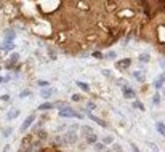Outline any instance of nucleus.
<instances>
[{
	"label": "nucleus",
	"mask_w": 165,
	"mask_h": 152,
	"mask_svg": "<svg viewBox=\"0 0 165 152\" xmlns=\"http://www.w3.org/2000/svg\"><path fill=\"white\" fill-rule=\"evenodd\" d=\"M59 115L61 117H69V119H83V114H79V112H76L72 107H69V106H66V107H62L59 111Z\"/></svg>",
	"instance_id": "1"
},
{
	"label": "nucleus",
	"mask_w": 165,
	"mask_h": 152,
	"mask_svg": "<svg viewBox=\"0 0 165 152\" xmlns=\"http://www.w3.org/2000/svg\"><path fill=\"white\" fill-rule=\"evenodd\" d=\"M77 139H79V134L76 131H72V130L66 131L64 134H62V141H64L66 144H76Z\"/></svg>",
	"instance_id": "2"
},
{
	"label": "nucleus",
	"mask_w": 165,
	"mask_h": 152,
	"mask_svg": "<svg viewBox=\"0 0 165 152\" xmlns=\"http://www.w3.org/2000/svg\"><path fill=\"white\" fill-rule=\"evenodd\" d=\"M34 122H35V114L32 112V114H29V115L24 119V122H22V125H21V128H19V131H21V133H26Z\"/></svg>",
	"instance_id": "3"
},
{
	"label": "nucleus",
	"mask_w": 165,
	"mask_h": 152,
	"mask_svg": "<svg viewBox=\"0 0 165 152\" xmlns=\"http://www.w3.org/2000/svg\"><path fill=\"white\" fill-rule=\"evenodd\" d=\"M122 93H123V98H127V99H135V96H136L135 90H133V88H130L128 85L122 87Z\"/></svg>",
	"instance_id": "4"
},
{
	"label": "nucleus",
	"mask_w": 165,
	"mask_h": 152,
	"mask_svg": "<svg viewBox=\"0 0 165 152\" xmlns=\"http://www.w3.org/2000/svg\"><path fill=\"white\" fill-rule=\"evenodd\" d=\"M88 117H90V119H92L93 122H96V123H98L99 127H103V128H104V127H107V123H106V122H104L103 119H101V117H98V115L92 114V112H90V114H88Z\"/></svg>",
	"instance_id": "5"
},
{
	"label": "nucleus",
	"mask_w": 165,
	"mask_h": 152,
	"mask_svg": "<svg viewBox=\"0 0 165 152\" xmlns=\"http://www.w3.org/2000/svg\"><path fill=\"white\" fill-rule=\"evenodd\" d=\"M130 64H132V59L125 58L122 61H119V63H116V67H117V69H125V67H128Z\"/></svg>",
	"instance_id": "6"
},
{
	"label": "nucleus",
	"mask_w": 165,
	"mask_h": 152,
	"mask_svg": "<svg viewBox=\"0 0 165 152\" xmlns=\"http://www.w3.org/2000/svg\"><path fill=\"white\" fill-rule=\"evenodd\" d=\"M163 82H165V75L160 74V75H159L156 80H154V88H156V90H160L162 85H163Z\"/></svg>",
	"instance_id": "7"
},
{
	"label": "nucleus",
	"mask_w": 165,
	"mask_h": 152,
	"mask_svg": "<svg viewBox=\"0 0 165 152\" xmlns=\"http://www.w3.org/2000/svg\"><path fill=\"white\" fill-rule=\"evenodd\" d=\"M80 133H83V136L87 138V136H90V134H93L95 131H93V128H92V127H88V125H82V127H80Z\"/></svg>",
	"instance_id": "8"
},
{
	"label": "nucleus",
	"mask_w": 165,
	"mask_h": 152,
	"mask_svg": "<svg viewBox=\"0 0 165 152\" xmlns=\"http://www.w3.org/2000/svg\"><path fill=\"white\" fill-rule=\"evenodd\" d=\"M18 115H19V109H10L8 114H7V119L8 120H15V119H18Z\"/></svg>",
	"instance_id": "9"
},
{
	"label": "nucleus",
	"mask_w": 165,
	"mask_h": 152,
	"mask_svg": "<svg viewBox=\"0 0 165 152\" xmlns=\"http://www.w3.org/2000/svg\"><path fill=\"white\" fill-rule=\"evenodd\" d=\"M53 107H55V104H53V103H43V104H40V106H39V111L47 112V111L53 109Z\"/></svg>",
	"instance_id": "10"
},
{
	"label": "nucleus",
	"mask_w": 165,
	"mask_h": 152,
	"mask_svg": "<svg viewBox=\"0 0 165 152\" xmlns=\"http://www.w3.org/2000/svg\"><path fill=\"white\" fill-rule=\"evenodd\" d=\"M138 61H140V63H149V61H151L149 53H141V55L138 56Z\"/></svg>",
	"instance_id": "11"
},
{
	"label": "nucleus",
	"mask_w": 165,
	"mask_h": 152,
	"mask_svg": "<svg viewBox=\"0 0 165 152\" xmlns=\"http://www.w3.org/2000/svg\"><path fill=\"white\" fill-rule=\"evenodd\" d=\"M93 147H95L96 152H106V144H104L103 141H101V143H96Z\"/></svg>",
	"instance_id": "12"
},
{
	"label": "nucleus",
	"mask_w": 165,
	"mask_h": 152,
	"mask_svg": "<svg viewBox=\"0 0 165 152\" xmlns=\"http://www.w3.org/2000/svg\"><path fill=\"white\" fill-rule=\"evenodd\" d=\"M0 48L5 50V51H10V50H13V48H15V43H13V42H5Z\"/></svg>",
	"instance_id": "13"
},
{
	"label": "nucleus",
	"mask_w": 165,
	"mask_h": 152,
	"mask_svg": "<svg viewBox=\"0 0 165 152\" xmlns=\"http://www.w3.org/2000/svg\"><path fill=\"white\" fill-rule=\"evenodd\" d=\"M156 128H157V131H159V133L165 136V125H163L162 122H157V123H156Z\"/></svg>",
	"instance_id": "14"
},
{
	"label": "nucleus",
	"mask_w": 165,
	"mask_h": 152,
	"mask_svg": "<svg viewBox=\"0 0 165 152\" xmlns=\"http://www.w3.org/2000/svg\"><path fill=\"white\" fill-rule=\"evenodd\" d=\"M77 83V87L83 90V91H90V87H88V83H85V82H76Z\"/></svg>",
	"instance_id": "15"
},
{
	"label": "nucleus",
	"mask_w": 165,
	"mask_h": 152,
	"mask_svg": "<svg viewBox=\"0 0 165 152\" xmlns=\"http://www.w3.org/2000/svg\"><path fill=\"white\" fill-rule=\"evenodd\" d=\"M11 133H13V128H11V127H5L3 130H2V134H3V138H8Z\"/></svg>",
	"instance_id": "16"
},
{
	"label": "nucleus",
	"mask_w": 165,
	"mask_h": 152,
	"mask_svg": "<svg viewBox=\"0 0 165 152\" xmlns=\"http://www.w3.org/2000/svg\"><path fill=\"white\" fill-rule=\"evenodd\" d=\"M31 94H32V90L26 88V90H22V91L19 93V98H27V96H31Z\"/></svg>",
	"instance_id": "17"
},
{
	"label": "nucleus",
	"mask_w": 165,
	"mask_h": 152,
	"mask_svg": "<svg viewBox=\"0 0 165 152\" xmlns=\"http://www.w3.org/2000/svg\"><path fill=\"white\" fill-rule=\"evenodd\" d=\"M53 93H55V90L48 88V90H43V91H42V96L43 98H50V94H53Z\"/></svg>",
	"instance_id": "18"
},
{
	"label": "nucleus",
	"mask_w": 165,
	"mask_h": 152,
	"mask_svg": "<svg viewBox=\"0 0 165 152\" xmlns=\"http://www.w3.org/2000/svg\"><path fill=\"white\" fill-rule=\"evenodd\" d=\"M133 77H136L140 82H144V78H146V77L141 74V72H138V71H135V72H133Z\"/></svg>",
	"instance_id": "19"
},
{
	"label": "nucleus",
	"mask_w": 165,
	"mask_h": 152,
	"mask_svg": "<svg viewBox=\"0 0 165 152\" xmlns=\"http://www.w3.org/2000/svg\"><path fill=\"white\" fill-rule=\"evenodd\" d=\"M112 152H122V146L119 144V143H114L112 144V149H111Z\"/></svg>",
	"instance_id": "20"
},
{
	"label": "nucleus",
	"mask_w": 165,
	"mask_h": 152,
	"mask_svg": "<svg viewBox=\"0 0 165 152\" xmlns=\"http://www.w3.org/2000/svg\"><path fill=\"white\" fill-rule=\"evenodd\" d=\"M13 38H15V32L5 34V40H7V42H13Z\"/></svg>",
	"instance_id": "21"
},
{
	"label": "nucleus",
	"mask_w": 165,
	"mask_h": 152,
	"mask_svg": "<svg viewBox=\"0 0 165 152\" xmlns=\"http://www.w3.org/2000/svg\"><path fill=\"white\" fill-rule=\"evenodd\" d=\"M37 85L40 87V88H47V87L50 85V82H47V80H39V82H37Z\"/></svg>",
	"instance_id": "22"
},
{
	"label": "nucleus",
	"mask_w": 165,
	"mask_h": 152,
	"mask_svg": "<svg viewBox=\"0 0 165 152\" xmlns=\"http://www.w3.org/2000/svg\"><path fill=\"white\" fill-rule=\"evenodd\" d=\"M133 107H136V109H140V111H144V106L140 103V101H133Z\"/></svg>",
	"instance_id": "23"
},
{
	"label": "nucleus",
	"mask_w": 165,
	"mask_h": 152,
	"mask_svg": "<svg viewBox=\"0 0 165 152\" xmlns=\"http://www.w3.org/2000/svg\"><path fill=\"white\" fill-rule=\"evenodd\" d=\"M152 103H154V104H159V103H160V94H159V93H156L154 96H152Z\"/></svg>",
	"instance_id": "24"
},
{
	"label": "nucleus",
	"mask_w": 165,
	"mask_h": 152,
	"mask_svg": "<svg viewBox=\"0 0 165 152\" xmlns=\"http://www.w3.org/2000/svg\"><path fill=\"white\" fill-rule=\"evenodd\" d=\"M103 143L104 144H114V139H112V136H104Z\"/></svg>",
	"instance_id": "25"
},
{
	"label": "nucleus",
	"mask_w": 165,
	"mask_h": 152,
	"mask_svg": "<svg viewBox=\"0 0 165 152\" xmlns=\"http://www.w3.org/2000/svg\"><path fill=\"white\" fill-rule=\"evenodd\" d=\"M116 53H114V51H107L106 55H104V58H107V59H114V58H116Z\"/></svg>",
	"instance_id": "26"
},
{
	"label": "nucleus",
	"mask_w": 165,
	"mask_h": 152,
	"mask_svg": "<svg viewBox=\"0 0 165 152\" xmlns=\"http://www.w3.org/2000/svg\"><path fill=\"white\" fill-rule=\"evenodd\" d=\"M39 139H47V131H45V130L39 131Z\"/></svg>",
	"instance_id": "27"
},
{
	"label": "nucleus",
	"mask_w": 165,
	"mask_h": 152,
	"mask_svg": "<svg viewBox=\"0 0 165 152\" xmlns=\"http://www.w3.org/2000/svg\"><path fill=\"white\" fill-rule=\"evenodd\" d=\"M93 56H95V58H98V59H101V58H104V55L101 53V51H93Z\"/></svg>",
	"instance_id": "28"
},
{
	"label": "nucleus",
	"mask_w": 165,
	"mask_h": 152,
	"mask_svg": "<svg viewBox=\"0 0 165 152\" xmlns=\"http://www.w3.org/2000/svg\"><path fill=\"white\" fill-rule=\"evenodd\" d=\"M80 99H82V96H80V94H72V101H76V103H79Z\"/></svg>",
	"instance_id": "29"
},
{
	"label": "nucleus",
	"mask_w": 165,
	"mask_h": 152,
	"mask_svg": "<svg viewBox=\"0 0 165 152\" xmlns=\"http://www.w3.org/2000/svg\"><path fill=\"white\" fill-rule=\"evenodd\" d=\"M149 146H151V149H152V152H159V147L154 144V143H149Z\"/></svg>",
	"instance_id": "30"
},
{
	"label": "nucleus",
	"mask_w": 165,
	"mask_h": 152,
	"mask_svg": "<svg viewBox=\"0 0 165 152\" xmlns=\"http://www.w3.org/2000/svg\"><path fill=\"white\" fill-rule=\"evenodd\" d=\"M130 146H132V150H133V152H140V149H138V146H136L135 143H130Z\"/></svg>",
	"instance_id": "31"
},
{
	"label": "nucleus",
	"mask_w": 165,
	"mask_h": 152,
	"mask_svg": "<svg viewBox=\"0 0 165 152\" xmlns=\"http://www.w3.org/2000/svg\"><path fill=\"white\" fill-rule=\"evenodd\" d=\"M103 75H104V77H112L111 71H107V69H104V71H103Z\"/></svg>",
	"instance_id": "32"
},
{
	"label": "nucleus",
	"mask_w": 165,
	"mask_h": 152,
	"mask_svg": "<svg viewBox=\"0 0 165 152\" xmlns=\"http://www.w3.org/2000/svg\"><path fill=\"white\" fill-rule=\"evenodd\" d=\"M10 149H11V146H10V144H5V146H3V150H2V152H10Z\"/></svg>",
	"instance_id": "33"
},
{
	"label": "nucleus",
	"mask_w": 165,
	"mask_h": 152,
	"mask_svg": "<svg viewBox=\"0 0 165 152\" xmlns=\"http://www.w3.org/2000/svg\"><path fill=\"white\" fill-rule=\"evenodd\" d=\"M0 99H2V101H8V99H10V94H2V96H0Z\"/></svg>",
	"instance_id": "34"
},
{
	"label": "nucleus",
	"mask_w": 165,
	"mask_h": 152,
	"mask_svg": "<svg viewBox=\"0 0 165 152\" xmlns=\"http://www.w3.org/2000/svg\"><path fill=\"white\" fill-rule=\"evenodd\" d=\"M95 107H96V106L93 103H88V109H95Z\"/></svg>",
	"instance_id": "35"
},
{
	"label": "nucleus",
	"mask_w": 165,
	"mask_h": 152,
	"mask_svg": "<svg viewBox=\"0 0 165 152\" xmlns=\"http://www.w3.org/2000/svg\"><path fill=\"white\" fill-rule=\"evenodd\" d=\"M3 82V77H0V83H2Z\"/></svg>",
	"instance_id": "36"
},
{
	"label": "nucleus",
	"mask_w": 165,
	"mask_h": 152,
	"mask_svg": "<svg viewBox=\"0 0 165 152\" xmlns=\"http://www.w3.org/2000/svg\"><path fill=\"white\" fill-rule=\"evenodd\" d=\"M106 152H112V150H106Z\"/></svg>",
	"instance_id": "37"
}]
</instances>
